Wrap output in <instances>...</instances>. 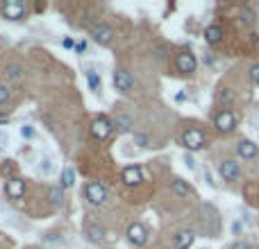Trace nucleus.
Masks as SVG:
<instances>
[{"instance_id":"1","label":"nucleus","mask_w":259,"mask_h":249,"mask_svg":"<svg viewBox=\"0 0 259 249\" xmlns=\"http://www.w3.org/2000/svg\"><path fill=\"white\" fill-rule=\"evenodd\" d=\"M182 145L189 149V152H198V149H202L207 145V138H205V134H202V129H198V127L184 129Z\"/></svg>"},{"instance_id":"2","label":"nucleus","mask_w":259,"mask_h":249,"mask_svg":"<svg viewBox=\"0 0 259 249\" xmlns=\"http://www.w3.org/2000/svg\"><path fill=\"white\" fill-rule=\"evenodd\" d=\"M214 127L216 132H221V134H232L237 129V116H234L232 109H221V111L216 113Z\"/></svg>"},{"instance_id":"3","label":"nucleus","mask_w":259,"mask_h":249,"mask_svg":"<svg viewBox=\"0 0 259 249\" xmlns=\"http://www.w3.org/2000/svg\"><path fill=\"white\" fill-rule=\"evenodd\" d=\"M84 197L91 206H100V204L107 201V188H105L100 181H91V184H86V188H84Z\"/></svg>"},{"instance_id":"4","label":"nucleus","mask_w":259,"mask_h":249,"mask_svg":"<svg viewBox=\"0 0 259 249\" xmlns=\"http://www.w3.org/2000/svg\"><path fill=\"white\" fill-rule=\"evenodd\" d=\"M114 132V122L109 120V118H96V120L91 122V136L96 138V141H107L109 136H112Z\"/></svg>"},{"instance_id":"5","label":"nucleus","mask_w":259,"mask_h":249,"mask_svg":"<svg viewBox=\"0 0 259 249\" xmlns=\"http://www.w3.org/2000/svg\"><path fill=\"white\" fill-rule=\"evenodd\" d=\"M175 68H178L180 75H191L198 68V59H195V54L184 50V52H180L178 57H175Z\"/></svg>"},{"instance_id":"6","label":"nucleus","mask_w":259,"mask_h":249,"mask_svg":"<svg viewBox=\"0 0 259 249\" xmlns=\"http://www.w3.org/2000/svg\"><path fill=\"white\" fill-rule=\"evenodd\" d=\"M2 16L7 21H21L25 16V5L21 0H5L2 2Z\"/></svg>"},{"instance_id":"7","label":"nucleus","mask_w":259,"mask_h":249,"mask_svg":"<svg viewBox=\"0 0 259 249\" xmlns=\"http://www.w3.org/2000/svg\"><path fill=\"white\" fill-rule=\"evenodd\" d=\"M125 236H128V240L134 245V247H143V245L148 243V231H146V227H143L141 222H132V224H130Z\"/></svg>"},{"instance_id":"8","label":"nucleus","mask_w":259,"mask_h":249,"mask_svg":"<svg viewBox=\"0 0 259 249\" xmlns=\"http://www.w3.org/2000/svg\"><path fill=\"white\" fill-rule=\"evenodd\" d=\"M91 39L98 43V46H109L114 39V30L107 25V23H98V25L91 27Z\"/></svg>"},{"instance_id":"9","label":"nucleus","mask_w":259,"mask_h":249,"mask_svg":"<svg viewBox=\"0 0 259 249\" xmlns=\"http://www.w3.org/2000/svg\"><path fill=\"white\" fill-rule=\"evenodd\" d=\"M218 175L223 177V181H237L241 177V168H239L237 161L225 159L218 163Z\"/></svg>"},{"instance_id":"10","label":"nucleus","mask_w":259,"mask_h":249,"mask_svg":"<svg viewBox=\"0 0 259 249\" xmlns=\"http://www.w3.org/2000/svg\"><path fill=\"white\" fill-rule=\"evenodd\" d=\"M121 179H123L125 186L136 188V186L143 184V172H141L139 165H128V168H123V172H121Z\"/></svg>"},{"instance_id":"11","label":"nucleus","mask_w":259,"mask_h":249,"mask_svg":"<svg viewBox=\"0 0 259 249\" xmlns=\"http://www.w3.org/2000/svg\"><path fill=\"white\" fill-rule=\"evenodd\" d=\"M257 154H259V148H257L255 141H250V138H241V141L237 143V156L239 159L250 161V159H255Z\"/></svg>"},{"instance_id":"12","label":"nucleus","mask_w":259,"mask_h":249,"mask_svg":"<svg viewBox=\"0 0 259 249\" xmlns=\"http://www.w3.org/2000/svg\"><path fill=\"white\" fill-rule=\"evenodd\" d=\"M114 86L119 91H123V93H128V91L134 89V80H132V75L128 73V70L119 68L116 73H114Z\"/></svg>"},{"instance_id":"13","label":"nucleus","mask_w":259,"mask_h":249,"mask_svg":"<svg viewBox=\"0 0 259 249\" xmlns=\"http://www.w3.org/2000/svg\"><path fill=\"white\" fill-rule=\"evenodd\" d=\"M5 193H7V197H9V199H21V197L25 195V181L18 179V177H14V179H7Z\"/></svg>"},{"instance_id":"14","label":"nucleus","mask_w":259,"mask_h":249,"mask_svg":"<svg viewBox=\"0 0 259 249\" xmlns=\"http://www.w3.org/2000/svg\"><path fill=\"white\" fill-rule=\"evenodd\" d=\"M194 231H189V229H182V231H178L175 236H173V247L175 249H189L191 245H194Z\"/></svg>"},{"instance_id":"15","label":"nucleus","mask_w":259,"mask_h":249,"mask_svg":"<svg viewBox=\"0 0 259 249\" xmlns=\"http://www.w3.org/2000/svg\"><path fill=\"white\" fill-rule=\"evenodd\" d=\"M105 229L100 227V224H86L84 227V238L89 240V243H103L105 240Z\"/></svg>"},{"instance_id":"16","label":"nucleus","mask_w":259,"mask_h":249,"mask_svg":"<svg viewBox=\"0 0 259 249\" xmlns=\"http://www.w3.org/2000/svg\"><path fill=\"white\" fill-rule=\"evenodd\" d=\"M223 39V27L221 25H209L205 30V41L209 43V46H216V43H221Z\"/></svg>"},{"instance_id":"17","label":"nucleus","mask_w":259,"mask_h":249,"mask_svg":"<svg viewBox=\"0 0 259 249\" xmlns=\"http://www.w3.org/2000/svg\"><path fill=\"white\" fill-rule=\"evenodd\" d=\"M114 127L116 129H121V132H130V129H132V116H130V113H116V118H114Z\"/></svg>"},{"instance_id":"18","label":"nucleus","mask_w":259,"mask_h":249,"mask_svg":"<svg viewBox=\"0 0 259 249\" xmlns=\"http://www.w3.org/2000/svg\"><path fill=\"white\" fill-rule=\"evenodd\" d=\"M171 191L175 193L178 197H189L191 195V186L187 184L184 179H173L171 181Z\"/></svg>"},{"instance_id":"19","label":"nucleus","mask_w":259,"mask_h":249,"mask_svg":"<svg viewBox=\"0 0 259 249\" xmlns=\"http://www.w3.org/2000/svg\"><path fill=\"white\" fill-rule=\"evenodd\" d=\"M48 201L53 204V206H60L62 201H64V188H62V186L48 188Z\"/></svg>"},{"instance_id":"20","label":"nucleus","mask_w":259,"mask_h":249,"mask_svg":"<svg viewBox=\"0 0 259 249\" xmlns=\"http://www.w3.org/2000/svg\"><path fill=\"white\" fill-rule=\"evenodd\" d=\"M237 23L241 27H250L255 23V14H253V9L250 7H243L241 9V14H239V18H237Z\"/></svg>"},{"instance_id":"21","label":"nucleus","mask_w":259,"mask_h":249,"mask_svg":"<svg viewBox=\"0 0 259 249\" xmlns=\"http://www.w3.org/2000/svg\"><path fill=\"white\" fill-rule=\"evenodd\" d=\"M73 184H75V170L70 168V165H66L62 170V188H70Z\"/></svg>"},{"instance_id":"22","label":"nucleus","mask_w":259,"mask_h":249,"mask_svg":"<svg viewBox=\"0 0 259 249\" xmlns=\"http://www.w3.org/2000/svg\"><path fill=\"white\" fill-rule=\"evenodd\" d=\"M7 77H9L11 82H21V80H23V68H21V64H9V66H7Z\"/></svg>"},{"instance_id":"23","label":"nucleus","mask_w":259,"mask_h":249,"mask_svg":"<svg viewBox=\"0 0 259 249\" xmlns=\"http://www.w3.org/2000/svg\"><path fill=\"white\" fill-rule=\"evenodd\" d=\"M218 102H221V104L227 109V106L234 102V91L232 89H221V91H218Z\"/></svg>"},{"instance_id":"24","label":"nucleus","mask_w":259,"mask_h":249,"mask_svg":"<svg viewBox=\"0 0 259 249\" xmlns=\"http://www.w3.org/2000/svg\"><path fill=\"white\" fill-rule=\"evenodd\" d=\"M14 172H16V163H14V161H5L2 168H0V175L9 177V179H14Z\"/></svg>"},{"instance_id":"25","label":"nucleus","mask_w":259,"mask_h":249,"mask_svg":"<svg viewBox=\"0 0 259 249\" xmlns=\"http://www.w3.org/2000/svg\"><path fill=\"white\" fill-rule=\"evenodd\" d=\"M86 82H89V89L91 91H100V77H98L96 73H93V70H89V73H86Z\"/></svg>"},{"instance_id":"26","label":"nucleus","mask_w":259,"mask_h":249,"mask_svg":"<svg viewBox=\"0 0 259 249\" xmlns=\"http://www.w3.org/2000/svg\"><path fill=\"white\" fill-rule=\"evenodd\" d=\"M11 98V91H9V86L7 84H2V82H0V104H5L7 100H9Z\"/></svg>"},{"instance_id":"27","label":"nucleus","mask_w":259,"mask_h":249,"mask_svg":"<svg viewBox=\"0 0 259 249\" xmlns=\"http://www.w3.org/2000/svg\"><path fill=\"white\" fill-rule=\"evenodd\" d=\"M250 82H253L255 86H259V64H255L253 68H250Z\"/></svg>"},{"instance_id":"28","label":"nucleus","mask_w":259,"mask_h":249,"mask_svg":"<svg viewBox=\"0 0 259 249\" xmlns=\"http://www.w3.org/2000/svg\"><path fill=\"white\" fill-rule=\"evenodd\" d=\"M134 141L141 145V148H146V145H148V138H146V136H141V134H136V136H134Z\"/></svg>"},{"instance_id":"29","label":"nucleus","mask_w":259,"mask_h":249,"mask_svg":"<svg viewBox=\"0 0 259 249\" xmlns=\"http://www.w3.org/2000/svg\"><path fill=\"white\" fill-rule=\"evenodd\" d=\"M230 249H253V245H248V243H234Z\"/></svg>"},{"instance_id":"30","label":"nucleus","mask_w":259,"mask_h":249,"mask_svg":"<svg viewBox=\"0 0 259 249\" xmlns=\"http://www.w3.org/2000/svg\"><path fill=\"white\" fill-rule=\"evenodd\" d=\"M23 136H25V138H32V136H34L32 127H23Z\"/></svg>"},{"instance_id":"31","label":"nucleus","mask_w":259,"mask_h":249,"mask_svg":"<svg viewBox=\"0 0 259 249\" xmlns=\"http://www.w3.org/2000/svg\"><path fill=\"white\" fill-rule=\"evenodd\" d=\"M75 46V41L73 39H64V48H73Z\"/></svg>"},{"instance_id":"32","label":"nucleus","mask_w":259,"mask_h":249,"mask_svg":"<svg viewBox=\"0 0 259 249\" xmlns=\"http://www.w3.org/2000/svg\"><path fill=\"white\" fill-rule=\"evenodd\" d=\"M184 161H187V165H189V168H191V170H194V168H195V161H194V159H191V156H187V159H184Z\"/></svg>"},{"instance_id":"33","label":"nucleus","mask_w":259,"mask_h":249,"mask_svg":"<svg viewBox=\"0 0 259 249\" xmlns=\"http://www.w3.org/2000/svg\"><path fill=\"white\" fill-rule=\"evenodd\" d=\"M43 172H50V161L48 159L43 161Z\"/></svg>"}]
</instances>
